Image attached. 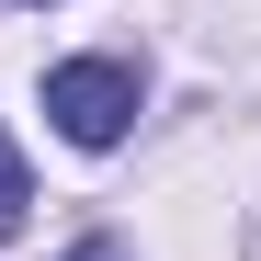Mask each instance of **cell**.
Returning a JSON list of instances; mask_svg holds the SVG:
<instances>
[{
	"label": "cell",
	"instance_id": "obj_1",
	"mask_svg": "<svg viewBox=\"0 0 261 261\" xmlns=\"http://www.w3.org/2000/svg\"><path fill=\"white\" fill-rule=\"evenodd\" d=\"M137 57H68V68H46V114H57V137L68 148H114L125 125H137Z\"/></svg>",
	"mask_w": 261,
	"mask_h": 261
},
{
	"label": "cell",
	"instance_id": "obj_2",
	"mask_svg": "<svg viewBox=\"0 0 261 261\" xmlns=\"http://www.w3.org/2000/svg\"><path fill=\"white\" fill-rule=\"evenodd\" d=\"M23 204H34V182H23V148H12V137H0V239H12V227H23Z\"/></svg>",
	"mask_w": 261,
	"mask_h": 261
},
{
	"label": "cell",
	"instance_id": "obj_3",
	"mask_svg": "<svg viewBox=\"0 0 261 261\" xmlns=\"http://www.w3.org/2000/svg\"><path fill=\"white\" fill-rule=\"evenodd\" d=\"M68 261H125V250H114V239H80V250H68Z\"/></svg>",
	"mask_w": 261,
	"mask_h": 261
}]
</instances>
